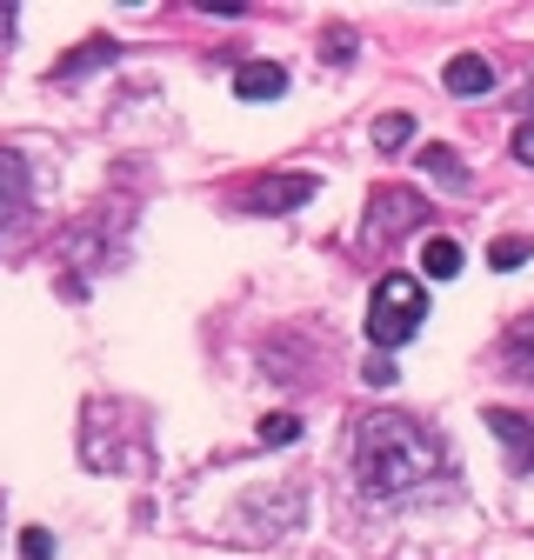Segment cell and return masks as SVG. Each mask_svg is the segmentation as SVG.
Wrapping results in <instances>:
<instances>
[{
	"label": "cell",
	"instance_id": "2",
	"mask_svg": "<svg viewBox=\"0 0 534 560\" xmlns=\"http://www.w3.org/2000/svg\"><path fill=\"white\" fill-rule=\"evenodd\" d=\"M428 320V288L415 273H381L374 280V301H368V340L374 347H400L408 334H421Z\"/></svg>",
	"mask_w": 534,
	"mask_h": 560
},
{
	"label": "cell",
	"instance_id": "17",
	"mask_svg": "<svg viewBox=\"0 0 534 560\" xmlns=\"http://www.w3.org/2000/svg\"><path fill=\"white\" fill-rule=\"evenodd\" d=\"M14 34V8H0V40H8Z\"/></svg>",
	"mask_w": 534,
	"mask_h": 560
},
{
	"label": "cell",
	"instance_id": "13",
	"mask_svg": "<svg viewBox=\"0 0 534 560\" xmlns=\"http://www.w3.org/2000/svg\"><path fill=\"white\" fill-rule=\"evenodd\" d=\"M508 361H514L521 374H534V320H527V327H521V334L508 340Z\"/></svg>",
	"mask_w": 534,
	"mask_h": 560
},
{
	"label": "cell",
	"instance_id": "1",
	"mask_svg": "<svg viewBox=\"0 0 534 560\" xmlns=\"http://www.w3.org/2000/svg\"><path fill=\"white\" fill-rule=\"evenodd\" d=\"M441 467H448V454H441V441L421 428V420L394 413V407L361 420V434H355V474H361V487H368L374 501L421 494Z\"/></svg>",
	"mask_w": 534,
	"mask_h": 560
},
{
	"label": "cell",
	"instance_id": "15",
	"mask_svg": "<svg viewBox=\"0 0 534 560\" xmlns=\"http://www.w3.org/2000/svg\"><path fill=\"white\" fill-rule=\"evenodd\" d=\"M514 161H521V167H534V114L514 127Z\"/></svg>",
	"mask_w": 534,
	"mask_h": 560
},
{
	"label": "cell",
	"instance_id": "16",
	"mask_svg": "<svg viewBox=\"0 0 534 560\" xmlns=\"http://www.w3.org/2000/svg\"><path fill=\"white\" fill-rule=\"evenodd\" d=\"M527 260V241H495V267H521Z\"/></svg>",
	"mask_w": 534,
	"mask_h": 560
},
{
	"label": "cell",
	"instance_id": "5",
	"mask_svg": "<svg viewBox=\"0 0 534 560\" xmlns=\"http://www.w3.org/2000/svg\"><path fill=\"white\" fill-rule=\"evenodd\" d=\"M441 81H448V94H454V101H475V94H488V88H495V67H488L481 54H454Z\"/></svg>",
	"mask_w": 534,
	"mask_h": 560
},
{
	"label": "cell",
	"instance_id": "10",
	"mask_svg": "<svg viewBox=\"0 0 534 560\" xmlns=\"http://www.w3.org/2000/svg\"><path fill=\"white\" fill-rule=\"evenodd\" d=\"M374 140H381L387 154L408 148V140H415V114H381V120H374Z\"/></svg>",
	"mask_w": 534,
	"mask_h": 560
},
{
	"label": "cell",
	"instance_id": "3",
	"mask_svg": "<svg viewBox=\"0 0 534 560\" xmlns=\"http://www.w3.org/2000/svg\"><path fill=\"white\" fill-rule=\"evenodd\" d=\"M314 194V174H281V180H254L241 194V207H254V214H288V207H301Z\"/></svg>",
	"mask_w": 534,
	"mask_h": 560
},
{
	"label": "cell",
	"instance_id": "4",
	"mask_svg": "<svg viewBox=\"0 0 534 560\" xmlns=\"http://www.w3.org/2000/svg\"><path fill=\"white\" fill-rule=\"evenodd\" d=\"M488 428L501 434L508 460H514L521 474H534V413H514V407H488Z\"/></svg>",
	"mask_w": 534,
	"mask_h": 560
},
{
	"label": "cell",
	"instance_id": "14",
	"mask_svg": "<svg viewBox=\"0 0 534 560\" xmlns=\"http://www.w3.org/2000/svg\"><path fill=\"white\" fill-rule=\"evenodd\" d=\"M47 553H54V534L47 527H27L21 534V560H47Z\"/></svg>",
	"mask_w": 534,
	"mask_h": 560
},
{
	"label": "cell",
	"instance_id": "11",
	"mask_svg": "<svg viewBox=\"0 0 534 560\" xmlns=\"http://www.w3.org/2000/svg\"><path fill=\"white\" fill-rule=\"evenodd\" d=\"M421 260H428V273H434V280L461 273V247H454V241H428V247H421Z\"/></svg>",
	"mask_w": 534,
	"mask_h": 560
},
{
	"label": "cell",
	"instance_id": "7",
	"mask_svg": "<svg viewBox=\"0 0 534 560\" xmlns=\"http://www.w3.org/2000/svg\"><path fill=\"white\" fill-rule=\"evenodd\" d=\"M234 94L241 101H281L288 94V74H281V67H267V60H254V67H241V74H234Z\"/></svg>",
	"mask_w": 534,
	"mask_h": 560
},
{
	"label": "cell",
	"instance_id": "12",
	"mask_svg": "<svg viewBox=\"0 0 534 560\" xmlns=\"http://www.w3.org/2000/svg\"><path fill=\"white\" fill-rule=\"evenodd\" d=\"M294 434H301V420H294V413H267V420H260V441H267V447H288Z\"/></svg>",
	"mask_w": 534,
	"mask_h": 560
},
{
	"label": "cell",
	"instance_id": "9",
	"mask_svg": "<svg viewBox=\"0 0 534 560\" xmlns=\"http://www.w3.org/2000/svg\"><path fill=\"white\" fill-rule=\"evenodd\" d=\"M421 167H428L434 180H448V187H467V167H461V154H448V148H421Z\"/></svg>",
	"mask_w": 534,
	"mask_h": 560
},
{
	"label": "cell",
	"instance_id": "6",
	"mask_svg": "<svg viewBox=\"0 0 534 560\" xmlns=\"http://www.w3.org/2000/svg\"><path fill=\"white\" fill-rule=\"evenodd\" d=\"M21 207H27V167L14 154H0V234L21 221Z\"/></svg>",
	"mask_w": 534,
	"mask_h": 560
},
{
	"label": "cell",
	"instance_id": "8",
	"mask_svg": "<svg viewBox=\"0 0 534 560\" xmlns=\"http://www.w3.org/2000/svg\"><path fill=\"white\" fill-rule=\"evenodd\" d=\"M368 221L381 228V241H394V234H408L400 221H421V200H408V194H381V200L368 207Z\"/></svg>",
	"mask_w": 534,
	"mask_h": 560
}]
</instances>
